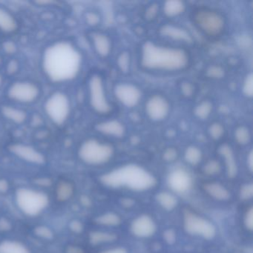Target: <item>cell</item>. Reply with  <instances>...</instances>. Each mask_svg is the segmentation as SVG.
<instances>
[{
	"label": "cell",
	"instance_id": "cell-27",
	"mask_svg": "<svg viewBox=\"0 0 253 253\" xmlns=\"http://www.w3.org/2000/svg\"><path fill=\"white\" fill-rule=\"evenodd\" d=\"M205 189L210 196L215 199L223 201L229 198V193L227 189L219 183H207L205 186Z\"/></svg>",
	"mask_w": 253,
	"mask_h": 253
},
{
	"label": "cell",
	"instance_id": "cell-12",
	"mask_svg": "<svg viewBox=\"0 0 253 253\" xmlns=\"http://www.w3.org/2000/svg\"><path fill=\"white\" fill-rule=\"evenodd\" d=\"M184 227L191 235H199L210 239L214 236L215 228L207 219L187 211L184 215Z\"/></svg>",
	"mask_w": 253,
	"mask_h": 253
},
{
	"label": "cell",
	"instance_id": "cell-21",
	"mask_svg": "<svg viewBox=\"0 0 253 253\" xmlns=\"http://www.w3.org/2000/svg\"><path fill=\"white\" fill-rule=\"evenodd\" d=\"M0 253H32L26 244L18 240L5 239L0 241Z\"/></svg>",
	"mask_w": 253,
	"mask_h": 253
},
{
	"label": "cell",
	"instance_id": "cell-35",
	"mask_svg": "<svg viewBox=\"0 0 253 253\" xmlns=\"http://www.w3.org/2000/svg\"><path fill=\"white\" fill-rule=\"evenodd\" d=\"M98 221L102 223V224L114 226V225L119 224L121 220H120L119 217L116 215V214H106L99 217Z\"/></svg>",
	"mask_w": 253,
	"mask_h": 253
},
{
	"label": "cell",
	"instance_id": "cell-32",
	"mask_svg": "<svg viewBox=\"0 0 253 253\" xmlns=\"http://www.w3.org/2000/svg\"><path fill=\"white\" fill-rule=\"evenodd\" d=\"M160 11H161V7L158 4L152 3L146 7L143 16L146 21L153 22L158 18Z\"/></svg>",
	"mask_w": 253,
	"mask_h": 253
},
{
	"label": "cell",
	"instance_id": "cell-25",
	"mask_svg": "<svg viewBox=\"0 0 253 253\" xmlns=\"http://www.w3.org/2000/svg\"><path fill=\"white\" fill-rule=\"evenodd\" d=\"M233 138L235 143L239 146H247L251 143V130L246 125L237 126L234 129Z\"/></svg>",
	"mask_w": 253,
	"mask_h": 253
},
{
	"label": "cell",
	"instance_id": "cell-23",
	"mask_svg": "<svg viewBox=\"0 0 253 253\" xmlns=\"http://www.w3.org/2000/svg\"><path fill=\"white\" fill-rule=\"evenodd\" d=\"M2 115L8 121L16 124H22L27 119L25 111L12 106H3L1 109Z\"/></svg>",
	"mask_w": 253,
	"mask_h": 253
},
{
	"label": "cell",
	"instance_id": "cell-10",
	"mask_svg": "<svg viewBox=\"0 0 253 253\" xmlns=\"http://www.w3.org/2000/svg\"><path fill=\"white\" fill-rule=\"evenodd\" d=\"M115 100L124 108L131 109L139 106L143 100V90L137 84L128 81H121L114 85Z\"/></svg>",
	"mask_w": 253,
	"mask_h": 253
},
{
	"label": "cell",
	"instance_id": "cell-6",
	"mask_svg": "<svg viewBox=\"0 0 253 253\" xmlns=\"http://www.w3.org/2000/svg\"><path fill=\"white\" fill-rule=\"evenodd\" d=\"M192 23L203 35L210 38H217L224 34L226 20L220 11L210 8L200 7L192 13Z\"/></svg>",
	"mask_w": 253,
	"mask_h": 253
},
{
	"label": "cell",
	"instance_id": "cell-14",
	"mask_svg": "<svg viewBox=\"0 0 253 253\" xmlns=\"http://www.w3.org/2000/svg\"><path fill=\"white\" fill-rule=\"evenodd\" d=\"M8 149L14 156L29 164L41 166L46 162L45 155L33 146L29 145L15 143V144L11 145Z\"/></svg>",
	"mask_w": 253,
	"mask_h": 253
},
{
	"label": "cell",
	"instance_id": "cell-15",
	"mask_svg": "<svg viewBox=\"0 0 253 253\" xmlns=\"http://www.w3.org/2000/svg\"><path fill=\"white\" fill-rule=\"evenodd\" d=\"M95 129L105 137L121 140L127 134V127L121 120L116 118L104 120L97 123Z\"/></svg>",
	"mask_w": 253,
	"mask_h": 253
},
{
	"label": "cell",
	"instance_id": "cell-37",
	"mask_svg": "<svg viewBox=\"0 0 253 253\" xmlns=\"http://www.w3.org/2000/svg\"><path fill=\"white\" fill-rule=\"evenodd\" d=\"M178 156V152H177V149L174 147H168L164 150V154H163V157L164 159L166 161L168 162H172V161H175Z\"/></svg>",
	"mask_w": 253,
	"mask_h": 253
},
{
	"label": "cell",
	"instance_id": "cell-40",
	"mask_svg": "<svg viewBox=\"0 0 253 253\" xmlns=\"http://www.w3.org/2000/svg\"><path fill=\"white\" fill-rule=\"evenodd\" d=\"M206 172L209 174H214L219 172L220 169V164L216 161H211L206 164L205 168Z\"/></svg>",
	"mask_w": 253,
	"mask_h": 253
},
{
	"label": "cell",
	"instance_id": "cell-2",
	"mask_svg": "<svg viewBox=\"0 0 253 253\" xmlns=\"http://www.w3.org/2000/svg\"><path fill=\"white\" fill-rule=\"evenodd\" d=\"M83 56L69 42H57L49 45L42 55L44 73L53 83L73 81L82 69Z\"/></svg>",
	"mask_w": 253,
	"mask_h": 253
},
{
	"label": "cell",
	"instance_id": "cell-44",
	"mask_svg": "<svg viewBox=\"0 0 253 253\" xmlns=\"http://www.w3.org/2000/svg\"><path fill=\"white\" fill-rule=\"evenodd\" d=\"M18 68L19 65L17 62L15 60H12L8 63V66H7V71H8V73L13 75V74H15L17 72Z\"/></svg>",
	"mask_w": 253,
	"mask_h": 253
},
{
	"label": "cell",
	"instance_id": "cell-19",
	"mask_svg": "<svg viewBox=\"0 0 253 253\" xmlns=\"http://www.w3.org/2000/svg\"><path fill=\"white\" fill-rule=\"evenodd\" d=\"M217 152L224 161L229 177H235L238 172V164L232 146L227 143H222L219 146Z\"/></svg>",
	"mask_w": 253,
	"mask_h": 253
},
{
	"label": "cell",
	"instance_id": "cell-11",
	"mask_svg": "<svg viewBox=\"0 0 253 253\" xmlns=\"http://www.w3.org/2000/svg\"><path fill=\"white\" fill-rule=\"evenodd\" d=\"M41 94L39 87L29 81H18L14 83L8 88L7 95L11 100L17 103H34L38 100Z\"/></svg>",
	"mask_w": 253,
	"mask_h": 253
},
{
	"label": "cell",
	"instance_id": "cell-17",
	"mask_svg": "<svg viewBox=\"0 0 253 253\" xmlns=\"http://www.w3.org/2000/svg\"><path fill=\"white\" fill-rule=\"evenodd\" d=\"M168 180L171 189L178 193L187 192L192 185L190 174L183 169H177L171 171Z\"/></svg>",
	"mask_w": 253,
	"mask_h": 253
},
{
	"label": "cell",
	"instance_id": "cell-24",
	"mask_svg": "<svg viewBox=\"0 0 253 253\" xmlns=\"http://www.w3.org/2000/svg\"><path fill=\"white\" fill-rule=\"evenodd\" d=\"M214 108V104L211 100L204 99L200 101L194 108V116L200 121H207L212 115Z\"/></svg>",
	"mask_w": 253,
	"mask_h": 253
},
{
	"label": "cell",
	"instance_id": "cell-26",
	"mask_svg": "<svg viewBox=\"0 0 253 253\" xmlns=\"http://www.w3.org/2000/svg\"><path fill=\"white\" fill-rule=\"evenodd\" d=\"M131 63H132V58L129 51H121L117 56L115 64L118 71L121 73H129L131 71Z\"/></svg>",
	"mask_w": 253,
	"mask_h": 253
},
{
	"label": "cell",
	"instance_id": "cell-36",
	"mask_svg": "<svg viewBox=\"0 0 253 253\" xmlns=\"http://www.w3.org/2000/svg\"><path fill=\"white\" fill-rule=\"evenodd\" d=\"M85 19L87 24L91 26V27H95V26H98L101 22L100 16L97 12H94V11L87 13L85 14Z\"/></svg>",
	"mask_w": 253,
	"mask_h": 253
},
{
	"label": "cell",
	"instance_id": "cell-5",
	"mask_svg": "<svg viewBox=\"0 0 253 253\" xmlns=\"http://www.w3.org/2000/svg\"><path fill=\"white\" fill-rule=\"evenodd\" d=\"M14 201L20 212L27 217H35L48 209L50 198L43 191L24 186L16 189Z\"/></svg>",
	"mask_w": 253,
	"mask_h": 253
},
{
	"label": "cell",
	"instance_id": "cell-13",
	"mask_svg": "<svg viewBox=\"0 0 253 253\" xmlns=\"http://www.w3.org/2000/svg\"><path fill=\"white\" fill-rule=\"evenodd\" d=\"M158 34L168 41L182 43L183 46L191 45L194 42V38L191 32L183 26L175 23H169L162 25L158 29Z\"/></svg>",
	"mask_w": 253,
	"mask_h": 253
},
{
	"label": "cell",
	"instance_id": "cell-48",
	"mask_svg": "<svg viewBox=\"0 0 253 253\" xmlns=\"http://www.w3.org/2000/svg\"><path fill=\"white\" fill-rule=\"evenodd\" d=\"M2 82H3V80H2V75H0V87L2 86Z\"/></svg>",
	"mask_w": 253,
	"mask_h": 253
},
{
	"label": "cell",
	"instance_id": "cell-8",
	"mask_svg": "<svg viewBox=\"0 0 253 253\" xmlns=\"http://www.w3.org/2000/svg\"><path fill=\"white\" fill-rule=\"evenodd\" d=\"M44 110L48 118L54 124L63 126L70 117L72 102L66 93L55 91L45 100Z\"/></svg>",
	"mask_w": 253,
	"mask_h": 253
},
{
	"label": "cell",
	"instance_id": "cell-22",
	"mask_svg": "<svg viewBox=\"0 0 253 253\" xmlns=\"http://www.w3.org/2000/svg\"><path fill=\"white\" fill-rule=\"evenodd\" d=\"M18 28L15 17L9 11L0 7V31L4 33H14Z\"/></svg>",
	"mask_w": 253,
	"mask_h": 253
},
{
	"label": "cell",
	"instance_id": "cell-43",
	"mask_svg": "<svg viewBox=\"0 0 253 253\" xmlns=\"http://www.w3.org/2000/svg\"><path fill=\"white\" fill-rule=\"evenodd\" d=\"M244 221H245L246 226L252 230L253 229V209L250 208L247 211Z\"/></svg>",
	"mask_w": 253,
	"mask_h": 253
},
{
	"label": "cell",
	"instance_id": "cell-42",
	"mask_svg": "<svg viewBox=\"0 0 253 253\" xmlns=\"http://www.w3.org/2000/svg\"><path fill=\"white\" fill-rule=\"evenodd\" d=\"M3 49L8 54H14L17 51V46L14 42H11V41H8V42H5L4 43Z\"/></svg>",
	"mask_w": 253,
	"mask_h": 253
},
{
	"label": "cell",
	"instance_id": "cell-29",
	"mask_svg": "<svg viewBox=\"0 0 253 253\" xmlns=\"http://www.w3.org/2000/svg\"><path fill=\"white\" fill-rule=\"evenodd\" d=\"M208 134L211 140L218 141L224 137L226 128L222 123L214 121L209 126Z\"/></svg>",
	"mask_w": 253,
	"mask_h": 253
},
{
	"label": "cell",
	"instance_id": "cell-30",
	"mask_svg": "<svg viewBox=\"0 0 253 253\" xmlns=\"http://www.w3.org/2000/svg\"><path fill=\"white\" fill-rule=\"evenodd\" d=\"M158 201L159 204L167 210H171L175 207L177 201L174 195L168 192H162L158 196Z\"/></svg>",
	"mask_w": 253,
	"mask_h": 253
},
{
	"label": "cell",
	"instance_id": "cell-3",
	"mask_svg": "<svg viewBox=\"0 0 253 253\" xmlns=\"http://www.w3.org/2000/svg\"><path fill=\"white\" fill-rule=\"evenodd\" d=\"M102 182L112 187L126 186L134 190L150 189L155 183L154 176L137 164H126L103 174Z\"/></svg>",
	"mask_w": 253,
	"mask_h": 253
},
{
	"label": "cell",
	"instance_id": "cell-34",
	"mask_svg": "<svg viewBox=\"0 0 253 253\" xmlns=\"http://www.w3.org/2000/svg\"><path fill=\"white\" fill-rule=\"evenodd\" d=\"M224 69L221 66L215 65V66H211L207 69V75L209 78L212 79H222L225 76Z\"/></svg>",
	"mask_w": 253,
	"mask_h": 253
},
{
	"label": "cell",
	"instance_id": "cell-20",
	"mask_svg": "<svg viewBox=\"0 0 253 253\" xmlns=\"http://www.w3.org/2000/svg\"><path fill=\"white\" fill-rule=\"evenodd\" d=\"M161 11L164 15L169 19L177 18L186 12V2L180 0H169L164 2L161 7Z\"/></svg>",
	"mask_w": 253,
	"mask_h": 253
},
{
	"label": "cell",
	"instance_id": "cell-47",
	"mask_svg": "<svg viewBox=\"0 0 253 253\" xmlns=\"http://www.w3.org/2000/svg\"><path fill=\"white\" fill-rule=\"evenodd\" d=\"M247 162L250 171H253V152H252V150H250V153L248 154Z\"/></svg>",
	"mask_w": 253,
	"mask_h": 253
},
{
	"label": "cell",
	"instance_id": "cell-1",
	"mask_svg": "<svg viewBox=\"0 0 253 253\" xmlns=\"http://www.w3.org/2000/svg\"><path fill=\"white\" fill-rule=\"evenodd\" d=\"M192 63L190 51L182 45L147 40L139 48V67L147 73H181L189 69Z\"/></svg>",
	"mask_w": 253,
	"mask_h": 253
},
{
	"label": "cell",
	"instance_id": "cell-41",
	"mask_svg": "<svg viewBox=\"0 0 253 253\" xmlns=\"http://www.w3.org/2000/svg\"><path fill=\"white\" fill-rule=\"evenodd\" d=\"M241 197L245 198V199L251 198L252 195H253V186L252 185H246L241 189Z\"/></svg>",
	"mask_w": 253,
	"mask_h": 253
},
{
	"label": "cell",
	"instance_id": "cell-7",
	"mask_svg": "<svg viewBox=\"0 0 253 253\" xmlns=\"http://www.w3.org/2000/svg\"><path fill=\"white\" fill-rule=\"evenodd\" d=\"M88 97L90 107L100 116H109L115 111L106 89L104 78L100 74H93L88 81Z\"/></svg>",
	"mask_w": 253,
	"mask_h": 253
},
{
	"label": "cell",
	"instance_id": "cell-49",
	"mask_svg": "<svg viewBox=\"0 0 253 253\" xmlns=\"http://www.w3.org/2000/svg\"><path fill=\"white\" fill-rule=\"evenodd\" d=\"M2 62V57H0V63Z\"/></svg>",
	"mask_w": 253,
	"mask_h": 253
},
{
	"label": "cell",
	"instance_id": "cell-9",
	"mask_svg": "<svg viewBox=\"0 0 253 253\" xmlns=\"http://www.w3.org/2000/svg\"><path fill=\"white\" fill-rule=\"evenodd\" d=\"M172 105L169 99L161 93H153L146 98L144 113L148 120L155 124L164 122L171 115Z\"/></svg>",
	"mask_w": 253,
	"mask_h": 253
},
{
	"label": "cell",
	"instance_id": "cell-39",
	"mask_svg": "<svg viewBox=\"0 0 253 253\" xmlns=\"http://www.w3.org/2000/svg\"><path fill=\"white\" fill-rule=\"evenodd\" d=\"M113 239H115V236L112 235V234L101 233V232L93 234L92 237H91L92 241L96 243L110 241L111 240Z\"/></svg>",
	"mask_w": 253,
	"mask_h": 253
},
{
	"label": "cell",
	"instance_id": "cell-16",
	"mask_svg": "<svg viewBox=\"0 0 253 253\" xmlns=\"http://www.w3.org/2000/svg\"><path fill=\"white\" fill-rule=\"evenodd\" d=\"M91 45L94 52L101 59L110 57L113 51V41L108 34L102 32H94L90 35Z\"/></svg>",
	"mask_w": 253,
	"mask_h": 253
},
{
	"label": "cell",
	"instance_id": "cell-31",
	"mask_svg": "<svg viewBox=\"0 0 253 253\" xmlns=\"http://www.w3.org/2000/svg\"><path fill=\"white\" fill-rule=\"evenodd\" d=\"M180 94L186 99H191L196 94V87L193 83L184 81L180 83L179 86Z\"/></svg>",
	"mask_w": 253,
	"mask_h": 253
},
{
	"label": "cell",
	"instance_id": "cell-28",
	"mask_svg": "<svg viewBox=\"0 0 253 253\" xmlns=\"http://www.w3.org/2000/svg\"><path fill=\"white\" fill-rule=\"evenodd\" d=\"M203 158V152L198 146L190 145L185 149L184 158L190 165H198Z\"/></svg>",
	"mask_w": 253,
	"mask_h": 253
},
{
	"label": "cell",
	"instance_id": "cell-4",
	"mask_svg": "<svg viewBox=\"0 0 253 253\" xmlns=\"http://www.w3.org/2000/svg\"><path fill=\"white\" fill-rule=\"evenodd\" d=\"M115 147L112 143L97 137L85 139L78 149L79 159L85 165L100 167L108 164L115 156Z\"/></svg>",
	"mask_w": 253,
	"mask_h": 253
},
{
	"label": "cell",
	"instance_id": "cell-46",
	"mask_svg": "<svg viewBox=\"0 0 253 253\" xmlns=\"http://www.w3.org/2000/svg\"><path fill=\"white\" fill-rule=\"evenodd\" d=\"M8 183L6 180H0V192H5L8 190Z\"/></svg>",
	"mask_w": 253,
	"mask_h": 253
},
{
	"label": "cell",
	"instance_id": "cell-18",
	"mask_svg": "<svg viewBox=\"0 0 253 253\" xmlns=\"http://www.w3.org/2000/svg\"><path fill=\"white\" fill-rule=\"evenodd\" d=\"M131 230L136 236L147 238L155 233L156 225L149 216H139L131 223Z\"/></svg>",
	"mask_w": 253,
	"mask_h": 253
},
{
	"label": "cell",
	"instance_id": "cell-45",
	"mask_svg": "<svg viewBox=\"0 0 253 253\" xmlns=\"http://www.w3.org/2000/svg\"><path fill=\"white\" fill-rule=\"evenodd\" d=\"M102 253H127L126 250L124 248H118L110 249V250H106V251L103 252Z\"/></svg>",
	"mask_w": 253,
	"mask_h": 253
},
{
	"label": "cell",
	"instance_id": "cell-38",
	"mask_svg": "<svg viewBox=\"0 0 253 253\" xmlns=\"http://www.w3.org/2000/svg\"><path fill=\"white\" fill-rule=\"evenodd\" d=\"M72 188L70 185L63 183L60 186L57 190V194H58L59 198L62 199H68L69 197L72 195Z\"/></svg>",
	"mask_w": 253,
	"mask_h": 253
},
{
	"label": "cell",
	"instance_id": "cell-33",
	"mask_svg": "<svg viewBox=\"0 0 253 253\" xmlns=\"http://www.w3.org/2000/svg\"><path fill=\"white\" fill-rule=\"evenodd\" d=\"M242 92L246 97L252 98L253 94V73L247 74L242 83Z\"/></svg>",
	"mask_w": 253,
	"mask_h": 253
}]
</instances>
